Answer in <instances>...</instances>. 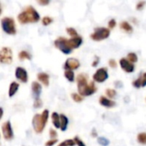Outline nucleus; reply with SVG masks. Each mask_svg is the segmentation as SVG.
Returning a JSON list of instances; mask_svg holds the SVG:
<instances>
[{
	"mask_svg": "<svg viewBox=\"0 0 146 146\" xmlns=\"http://www.w3.org/2000/svg\"><path fill=\"white\" fill-rule=\"evenodd\" d=\"M137 140L139 144L145 145H146V133H140L137 136Z\"/></svg>",
	"mask_w": 146,
	"mask_h": 146,
	"instance_id": "22",
	"label": "nucleus"
},
{
	"mask_svg": "<svg viewBox=\"0 0 146 146\" xmlns=\"http://www.w3.org/2000/svg\"><path fill=\"white\" fill-rule=\"evenodd\" d=\"M64 76H65V78L68 81H70V82H74V71H72V70H66L65 73H64Z\"/></svg>",
	"mask_w": 146,
	"mask_h": 146,
	"instance_id": "21",
	"label": "nucleus"
},
{
	"mask_svg": "<svg viewBox=\"0 0 146 146\" xmlns=\"http://www.w3.org/2000/svg\"><path fill=\"white\" fill-rule=\"evenodd\" d=\"M115 87H117V88H118V87H119V88H121V87L123 86L121 81H115Z\"/></svg>",
	"mask_w": 146,
	"mask_h": 146,
	"instance_id": "42",
	"label": "nucleus"
},
{
	"mask_svg": "<svg viewBox=\"0 0 146 146\" xmlns=\"http://www.w3.org/2000/svg\"><path fill=\"white\" fill-rule=\"evenodd\" d=\"M50 137L51 138V139H54L57 137V133L56 132V130H54V129L50 130Z\"/></svg>",
	"mask_w": 146,
	"mask_h": 146,
	"instance_id": "38",
	"label": "nucleus"
},
{
	"mask_svg": "<svg viewBox=\"0 0 146 146\" xmlns=\"http://www.w3.org/2000/svg\"><path fill=\"white\" fill-rule=\"evenodd\" d=\"M119 62H120L121 68L122 70L125 71L126 73L131 74V73H133V72H134V70H135V66L133 65V63L130 62L127 58L122 57V58L120 60Z\"/></svg>",
	"mask_w": 146,
	"mask_h": 146,
	"instance_id": "10",
	"label": "nucleus"
},
{
	"mask_svg": "<svg viewBox=\"0 0 146 146\" xmlns=\"http://www.w3.org/2000/svg\"><path fill=\"white\" fill-rule=\"evenodd\" d=\"M51 120L54 127L56 128H60V115H58L56 112H53L51 115Z\"/></svg>",
	"mask_w": 146,
	"mask_h": 146,
	"instance_id": "20",
	"label": "nucleus"
},
{
	"mask_svg": "<svg viewBox=\"0 0 146 146\" xmlns=\"http://www.w3.org/2000/svg\"><path fill=\"white\" fill-rule=\"evenodd\" d=\"M2 132H3V135L6 140H11L14 138V133H13V129H12L10 121H6L3 124Z\"/></svg>",
	"mask_w": 146,
	"mask_h": 146,
	"instance_id": "9",
	"label": "nucleus"
},
{
	"mask_svg": "<svg viewBox=\"0 0 146 146\" xmlns=\"http://www.w3.org/2000/svg\"><path fill=\"white\" fill-rule=\"evenodd\" d=\"M18 89H19V84L16 82H12L9 86V97L12 98L16 93Z\"/></svg>",
	"mask_w": 146,
	"mask_h": 146,
	"instance_id": "19",
	"label": "nucleus"
},
{
	"mask_svg": "<svg viewBox=\"0 0 146 146\" xmlns=\"http://www.w3.org/2000/svg\"><path fill=\"white\" fill-rule=\"evenodd\" d=\"M57 143V139H50L49 141H47L45 143V146H53L55 144Z\"/></svg>",
	"mask_w": 146,
	"mask_h": 146,
	"instance_id": "39",
	"label": "nucleus"
},
{
	"mask_svg": "<svg viewBox=\"0 0 146 146\" xmlns=\"http://www.w3.org/2000/svg\"><path fill=\"white\" fill-rule=\"evenodd\" d=\"M76 145L74 139H67L62 141L61 144H59L58 146H74Z\"/></svg>",
	"mask_w": 146,
	"mask_h": 146,
	"instance_id": "28",
	"label": "nucleus"
},
{
	"mask_svg": "<svg viewBox=\"0 0 146 146\" xmlns=\"http://www.w3.org/2000/svg\"><path fill=\"white\" fill-rule=\"evenodd\" d=\"M110 35V30L106 27H96L92 34H91V38L94 41H101L106 39Z\"/></svg>",
	"mask_w": 146,
	"mask_h": 146,
	"instance_id": "5",
	"label": "nucleus"
},
{
	"mask_svg": "<svg viewBox=\"0 0 146 146\" xmlns=\"http://www.w3.org/2000/svg\"><path fill=\"white\" fill-rule=\"evenodd\" d=\"M49 118V110H45L42 112V114H36L33 118V127L34 131L37 133H41L48 121Z\"/></svg>",
	"mask_w": 146,
	"mask_h": 146,
	"instance_id": "3",
	"label": "nucleus"
},
{
	"mask_svg": "<svg viewBox=\"0 0 146 146\" xmlns=\"http://www.w3.org/2000/svg\"><path fill=\"white\" fill-rule=\"evenodd\" d=\"M145 1H140V2H139V3L136 4V9H137V10H142V9L145 8Z\"/></svg>",
	"mask_w": 146,
	"mask_h": 146,
	"instance_id": "32",
	"label": "nucleus"
},
{
	"mask_svg": "<svg viewBox=\"0 0 146 146\" xmlns=\"http://www.w3.org/2000/svg\"><path fill=\"white\" fill-rule=\"evenodd\" d=\"M99 61H100V58H99V56H95V57H94V61H93V62L92 63V67H97L98 65V63H99Z\"/></svg>",
	"mask_w": 146,
	"mask_h": 146,
	"instance_id": "37",
	"label": "nucleus"
},
{
	"mask_svg": "<svg viewBox=\"0 0 146 146\" xmlns=\"http://www.w3.org/2000/svg\"><path fill=\"white\" fill-rule=\"evenodd\" d=\"M32 91H33V94L35 97V99L39 98V95L42 92V87L40 86V84L38 82H33L32 83Z\"/></svg>",
	"mask_w": 146,
	"mask_h": 146,
	"instance_id": "15",
	"label": "nucleus"
},
{
	"mask_svg": "<svg viewBox=\"0 0 146 146\" xmlns=\"http://www.w3.org/2000/svg\"><path fill=\"white\" fill-rule=\"evenodd\" d=\"M92 78L95 82H98V83L104 82L109 78L108 69L106 68H100L97 69V71L94 73Z\"/></svg>",
	"mask_w": 146,
	"mask_h": 146,
	"instance_id": "8",
	"label": "nucleus"
},
{
	"mask_svg": "<svg viewBox=\"0 0 146 146\" xmlns=\"http://www.w3.org/2000/svg\"><path fill=\"white\" fill-rule=\"evenodd\" d=\"M108 26H109L110 29H113V28H115V26H116V21H115V19H111V20L109 21Z\"/></svg>",
	"mask_w": 146,
	"mask_h": 146,
	"instance_id": "35",
	"label": "nucleus"
},
{
	"mask_svg": "<svg viewBox=\"0 0 146 146\" xmlns=\"http://www.w3.org/2000/svg\"><path fill=\"white\" fill-rule=\"evenodd\" d=\"M120 27L121 30H123L124 32L127 33H132L133 32V28L132 27V25L127 22V21H122L120 24Z\"/></svg>",
	"mask_w": 146,
	"mask_h": 146,
	"instance_id": "18",
	"label": "nucleus"
},
{
	"mask_svg": "<svg viewBox=\"0 0 146 146\" xmlns=\"http://www.w3.org/2000/svg\"><path fill=\"white\" fill-rule=\"evenodd\" d=\"M1 26L4 33L9 35H14L16 33L15 23L13 18L10 17H3L1 20Z\"/></svg>",
	"mask_w": 146,
	"mask_h": 146,
	"instance_id": "4",
	"label": "nucleus"
},
{
	"mask_svg": "<svg viewBox=\"0 0 146 146\" xmlns=\"http://www.w3.org/2000/svg\"><path fill=\"white\" fill-rule=\"evenodd\" d=\"M13 59L12 50L9 47H3L0 50V62L3 64L11 63Z\"/></svg>",
	"mask_w": 146,
	"mask_h": 146,
	"instance_id": "7",
	"label": "nucleus"
},
{
	"mask_svg": "<svg viewBox=\"0 0 146 146\" xmlns=\"http://www.w3.org/2000/svg\"><path fill=\"white\" fill-rule=\"evenodd\" d=\"M68 117L62 114L60 115V128L62 132L66 131L67 128H68Z\"/></svg>",
	"mask_w": 146,
	"mask_h": 146,
	"instance_id": "17",
	"label": "nucleus"
},
{
	"mask_svg": "<svg viewBox=\"0 0 146 146\" xmlns=\"http://www.w3.org/2000/svg\"><path fill=\"white\" fill-rule=\"evenodd\" d=\"M66 32H67V33H68V35H70L72 38H74V37L79 36V35H78L77 31H76L74 28H73V27H68V28L66 29Z\"/></svg>",
	"mask_w": 146,
	"mask_h": 146,
	"instance_id": "29",
	"label": "nucleus"
},
{
	"mask_svg": "<svg viewBox=\"0 0 146 146\" xmlns=\"http://www.w3.org/2000/svg\"><path fill=\"white\" fill-rule=\"evenodd\" d=\"M133 86L135 87V88H140L142 87V81H141V76L139 77L137 80H135L133 82Z\"/></svg>",
	"mask_w": 146,
	"mask_h": 146,
	"instance_id": "31",
	"label": "nucleus"
},
{
	"mask_svg": "<svg viewBox=\"0 0 146 146\" xmlns=\"http://www.w3.org/2000/svg\"><path fill=\"white\" fill-rule=\"evenodd\" d=\"M19 58L21 60H31L32 59V56L30 55V53H28L27 51H25V50H22L19 53Z\"/></svg>",
	"mask_w": 146,
	"mask_h": 146,
	"instance_id": "24",
	"label": "nucleus"
},
{
	"mask_svg": "<svg viewBox=\"0 0 146 146\" xmlns=\"http://www.w3.org/2000/svg\"><path fill=\"white\" fill-rule=\"evenodd\" d=\"M54 44H55L56 48H57L59 50H61L63 54L68 55L72 52V50L70 49V47L68 46V38H66L60 37V38H56L54 42Z\"/></svg>",
	"mask_w": 146,
	"mask_h": 146,
	"instance_id": "6",
	"label": "nucleus"
},
{
	"mask_svg": "<svg viewBox=\"0 0 146 146\" xmlns=\"http://www.w3.org/2000/svg\"><path fill=\"white\" fill-rule=\"evenodd\" d=\"M127 59L130 62H132V63H135V62H137L138 60H139L137 54L134 53V52H130V53H128V54H127Z\"/></svg>",
	"mask_w": 146,
	"mask_h": 146,
	"instance_id": "23",
	"label": "nucleus"
},
{
	"mask_svg": "<svg viewBox=\"0 0 146 146\" xmlns=\"http://www.w3.org/2000/svg\"><path fill=\"white\" fill-rule=\"evenodd\" d=\"M3 110L2 108H0V120H1L2 117H3Z\"/></svg>",
	"mask_w": 146,
	"mask_h": 146,
	"instance_id": "44",
	"label": "nucleus"
},
{
	"mask_svg": "<svg viewBox=\"0 0 146 146\" xmlns=\"http://www.w3.org/2000/svg\"><path fill=\"white\" fill-rule=\"evenodd\" d=\"M17 19L20 23L21 24H27V23H33V22H38L40 19L39 14L38 11L31 7L28 6L25 8L17 16Z\"/></svg>",
	"mask_w": 146,
	"mask_h": 146,
	"instance_id": "2",
	"label": "nucleus"
},
{
	"mask_svg": "<svg viewBox=\"0 0 146 146\" xmlns=\"http://www.w3.org/2000/svg\"><path fill=\"white\" fill-rule=\"evenodd\" d=\"M80 66V62L78 59L76 58H74V57H70V58H68L65 62V64H64V68L66 70H75V69H78Z\"/></svg>",
	"mask_w": 146,
	"mask_h": 146,
	"instance_id": "11",
	"label": "nucleus"
},
{
	"mask_svg": "<svg viewBox=\"0 0 146 146\" xmlns=\"http://www.w3.org/2000/svg\"><path fill=\"white\" fill-rule=\"evenodd\" d=\"M71 97H72L73 100H74V102H76V103H80V102H82L83 99H84V98H83L82 96H80L79 93H72V94H71Z\"/></svg>",
	"mask_w": 146,
	"mask_h": 146,
	"instance_id": "27",
	"label": "nucleus"
},
{
	"mask_svg": "<svg viewBox=\"0 0 146 146\" xmlns=\"http://www.w3.org/2000/svg\"><path fill=\"white\" fill-rule=\"evenodd\" d=\"M83 43V39L80 36H77V37H74V38H71L69 39H68V46L70 47V49L73 50L74 49H77L79 48Z\"/></svg>",
	"mask_w": 146,
	"mask_h": 146,
	"instance_id": "13",
	"label": "nucleus"
},
{
	"mask_svg": "<svg viewBox=\"0 0 146 146\" xmlns=\"http://www.w3.org/2000/svg\"><path fill=\"white\" fill-rule=\"evenodd\" d=\"M1 11H2V10H1V6H0V15H1Z\"/></svg>",
	"mask_w": 146,
	"mask_h": 146,
	"instance_id": "45",
	"label": "nucleus"
},
{
	"mask_svg": "<svg viewBox=\"0 0 146 146\" xmlns=\"http://www.w3.org/2000/svg\"><path fill=\"white\" fill-rule=\"evenodd\" d=\"M53 21V19L50 16H44L43 19H42V23L44 26H48L50 25L51 22Z\"/></svg>",
	"mask_w": 146,
	"mask_h": 146,
	"instance_id": "30",
	"label": "nucleus"
},
{
	"mask_svg": "<svg viewBox=\"0 0 146 146\" xmlns=\"http://www.w3.org/2000/svg\"><path fill=\"white\" fill-rule=\"evenodd\" d=\"M42 101H41V99L40 98H37V99H35V102L33 103V107L34 108H36V109H38V108H40V107H42Z\"/></svg>",
	"mask_w": 146,
	"mask_h": 146,
	"instance_id": "33",
	"label": "nucleus"
},
{
	"mask_svg": "<svg viewBox=\"0 0 146 146\" xmlns=\"http://www.w3.org/2000/svg\"><path fill=\"white\" fill-rule=\"evenodd\" d=\"M38 80L45 86H49V82H50V76L48 74L46 73H38Z\"/></svg>",
	"mask_w": 146,
	"mask_h": 146,
	"instance_id": "16",
	"label": "nucleus"
},
{
	"mask_svg": "<svg viewBox=\"0 0 146 146\" xmlns=\"http://www.w3.org/2000/svg\"><path fill=\"white\" fill-rule=\"evenodd\" d=\"M105 93H106L107 97L110 98H115L117 95V92L115 89H110V88L105 91Z\"/></svg>",
	"mask_w": 146,
	"mask_h": 146,
	"instance_id": "26",
	"label": "nucleus"
},
{
	"mask_svg": "<svg viewBox=\"0 0 146 146\" xmlns=\"http://www.w3.org/2000/svg\"><path fill=\"white\" fill-rule=\"evenodd\" d=\"M15 77L18 80H20L22 83H26L28 80V75L27 72L25 68L21 67H17L15 69Z\"/></svg>",
	"mask_w": 146,
	"mask_h": 146,
	"instance_id": "12",
	"label": "nucleus"
},
{
	"mask_svg": "<svg viewBox=\"0 0 146 146\" xmlns=\"http://www.w3.org/2000/svg\"><path fill=\"white\" fill-rule=\"evenodd\" d=\"M77 86L79 94L82 97H89L97 92V86L94 81L88 83L87 76L84 74H80L77 77Z\"/></svg>",
	"mask_w": 146,
	"mask_h": 146,
	"instance_id": "1",
	"label": "nucleus"
},
{
	"mask_svg": "<svg viewBox=\"0 0 146 146\" xmlns=\"http://www.w3.org/2000/svg\"><path fill=\"white\" fill-rule=\"evenodd\" d=\"M38 3L41 5H47V4H49L50 1L49 0H38Z\"/></svg>",
	"mask_w": 146,
	"mask_h": 146,
	"instance_id": "41",
	"label": "nucleus"
},
{
	"mask_svg": "<svg viewBox=\"0 0 146 146\" xmlns=\"http://www.w3.org/2000/svg\"><path fill=\"white\" fill-rule=\"evenodd\" d=\"M92 136L93 138H97V137H98V133H97V131H96L95 129L92 130Z\"/></svg>",
	"mask_w": 146,
	"mask_h": 146,
	"instance_id": "43",
	"label": "nucleus"
},
{
	"mask_svg": "<svg viewBox=\"0 0 146 146\" xmlns=\"http://www.w3.org/2000/svg\"><path fill=\"white\" fill-rule=\"evenodd\" d=\"M99 104L102 106L105 107V108H113L116 104L115 101H113V100H111V99H110V98H106L104 96H101L100 97V98H99Z\"/></svg>",
	"mask_w": 146,
	"mask_h": 146,
	"instance_id": "14",
	"label": "nucleus"
},
{
	"mask_svg": "<svg viewBox=\"0 0 146 146\" xmlns=\"http://www.w3.org/2000/svg\"><path fill=\"white\" fill-rule=\"evenodd\" d=\"M141 81H142V87L146 86V73H144L141 76Z\"/></svg>",
	"mask_w": 146,
	"mask_h": 146,
	"instance_id": "40",
	"label": "nucleus"
},
{
	"mask_svg": "<svg viewBox=\"0 0 146 146\" xmlns=\"http://www.w3.org/2000/svg\"><path fill=\"white\" fill-rule=\"evenodd\" d=\"M109 65L112 68H117V62L115 59H110L109 61Z\"/></svg>",
	"mask_w": 146,
	"mask_h": 146,
	"instance_id": "34",
	"label": "nucleus"
},
{
	"mask_svg": "<svg viewBox=\"0 0 146 146\" xmlns=\"http://www.w3.org/2000/svg\"><path fill=\"white\" fill-rule=\"evenodd\" d=\"M98 142L102 146H109L110 144V141L105 137H98Z\"/></svg>",
	"mask_w": 146,
	"mask_h": 146,
	"instance_id": "25",
	"label": "nucleus"
},
{
	"mask_svg": "<svg viewBox=\"0 0 146 146\" xmlns=\"http://www.w3.org/2000/svg\"><path fill=\"white\" fill-rule=\"evenodd\" d=\"M74 140L75 144H76L78 146H86V145H85V143H84L81 139H80L78 137H75V138L74 139Z\"/></svg>",
	"mask_w": 146,
	"mask_h": 146,
	"instance_id": "36",
	"label": "nucleus"
}]
</instances>
